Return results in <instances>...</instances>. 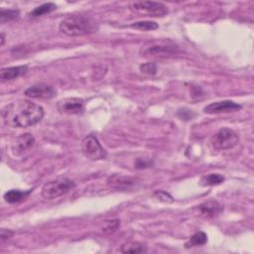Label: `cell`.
I'll use <instances>...</instances> for the list:
<instances>
[{
	"label": "cell",
	"instance_id": "cell-18",
	"mask_svg": "<svg viewBox=\"0 0 254 254\" xmlns=\"http://www.w3.org/2000/svg\"><path fill=\"white\" fill-rule=\"evenodd\" d=\"M57 9V5L55 3L52 2H48V3H44L38 7H36L31 13L30 16L31 17H40L46 14H49L53 11H55Z\"/></svg>",
	"mask_w": 254,
	"mask_h": 254
},
{
	"label": "cell",
	"instance_id": "cell-1",
	"mask_svg": "<svg viewBox=\"0 0 254 254\" xmlns=\"http://www.w3.org/2000/svg\"><path fill=\"white\" fill-rule=\"evenodd\" d=\"M44 108L28 100H19L6 105L1 117L7 126L27 128L39 123L44 118Z\"/></svg>",
	"mask_w": 254,
	"mask_h": 254
},
{
	"label": "cell",
	"instance_id": "cell-14",
	"mask_svg": "<svg viewBox=\"0 0 254 254\" xmlns=\"http://www.w3.org/2000/svg\"><path fill=\"white\" fill-rule=\"evenodd\" d=\"M199 211L202 216L205 218H214L219 216L221 211H222V206L215 201H210L203 203L199 205Z\"/></svg>",
	"mask_w": 254,
	"mask_h": 254
},
{
	"label": "cell",
	"instance_id": "cell-27",
	"mask_svg": "<svg viewBox=\"0 0 254 254\" xmlns=\"http://www.w3.org/2000/svg\"><path fill=\"white\" fill-rule=\"evenodd\" d=\"M13 235H14V233L12 232V230L2 228L1 232H0V238H1V240H6V239L11 238L13 237Z\"/></svg>",
	"mask_w": 254,
	"mask_h": 254
},
{
	"label": "cell",
	"instance_id": "cell-15",
	"mask_svg": "<svg viewBox=\"0 0 254 254\" xmlns=\"http://www.w3.org/2000/svg\"><path fill=\"white\" fill-rule=\"evenodd\" d=\"M33 190H27V191H21V190H10L6 192L3 196L4 201L8 203H16L23 200H25Z\"/></svg>",
	"mask_w": 254,
	"mask_h": 254
},
{
	"label": "cell",
	"instance_id": "cell-5",
	"mask_svg": "<svg viewBox=\"0 0 254 254\" xmlns=\"http://www.w3.org/2000/svg\"><path fill=\"white\" fill-rule=\"evenodd\" d=\"M239 142L238 135L229 128H220L212 137L211 144L214 149L221 151L236 147Z\"/></svg>",
	"mask_w": 254,
	"mask_h": 254
},
{
	"label": "cell",
	"instance_id": "cell-2",
	"mask_svg": "<svg viewBox=\"0 0 254 254\" xmlns=\"http://www.w3.org/2000/svg\"><path fill=\"white\" fill-rule=\"evenodd\" d=\"M59 29L68 37H83L97 32L99 24L92 18L85 15H70L61 21Z\"/></svg>",
	"mask_w": 254,
	"mask_h": 254
},
{
	"label": "cell",
	"instance_id": "cell-10",
	"mask_svg": "<svg viewBox=\"0 0 254 254\" xmlns=\"http://www.w3.org/2000/svg\"><path fill=\"white\" fill-rule=\"evenodd\" d=\"M241 109V105L233 101H222L207 104L203 107V112L206 114H219L236 112Z\"/></svg>",
	"mask_w": 254,
	"mask_h": 254
},
{
	"label": "cell",
	"instance_id": "cell-7",
	"mask_svg": "<svg viewBox=\"0 0 254 254\" xmlns=\"http://www.w3.org/2000/svg\"><path fill=\"white\" fill-rule=\"evenodd\" d=\"M129 8L133 12L153 17H163L169 12L165 4L155 1H133L129 3Z\"/></svg>",
	"mask_w": 254,
	"mask_h": 254
},
{
	"label": "cell",
	"instance_id": "cell-12",
	"mask_svg": "<svg viewBox=\"0 0 254 254\" xmlns=\"http://www.w3.org/2000/svg\"><path fill=\"white\" fill-rule=\"evenodd\" d=\"M35 143V138L30 133L21 134L17 138L13 140L11 144V150L12 153L15 156L22 155L24 152H26L28 149H30Z\"/></svg>",
	"mask_w": 254,
	"mask_h": 254
},
{
	"label": "cell",
	"instance_id": "cell-21",
	"mask_svg": "<svg viewBox=\"0 0 254 254\" xmlns=\"http://www.w3.org/2000/svg\"><path fill=\"white\" fill-rule=\"evenodd\" d=\"M20 16L19 10L15 9H1L0 10V23L3 24L5 22L18 19Z\"/></svg>",
	"mask_w": 254,
	"mask_h": 254
},
{
	"label": "cell",
	"instance_id": "cell-26",
	"mask_svg": "<svg viewBox=\"0 0 254 254\" xmlns=\"http://www.w3.org/2000/svg\"><path fill=\"white\" fill-rule=\"evenodd\" d=\"M152 164V162L148 159L145 158H138L135 162V168L137 169H145L150 167Z\"/></svg>",
	"mask_w": 254,
	"mask_h": 254
},
{
	"label": "cell",
	"instance_id": "cell-24",
	"mask_svg": "<svg viewBox=\"0 0 254 254\" xmlns=\"http://www.w3.org/2000/svg\"><path fill=\"white\" fill-rule=\"evenodd\" d=\"M119 225H120L119 220H112L106 221L105 226L102 228V230L104 233H114L119 229Z\"/></svg>",
	"mask_w": 254,
	"mask_h": 254
},
{
	"label": "cell",
	"instance_id": "cell-4",
	"mask_svg": "<svg viewBox=\"0 0 254 254\" xmlns=\"http://www.w3.org/2000/svg\"><path fill=\"white\" fill-rule=\"evenodd\" d=\"M76 187V183L66 177H59L44 185L42 188V197L46 200L58 199L68 194Z\"/></svg>",
	"mask_w": 254,
	"mask_h": 254
},
{
	"label": "cell",
	"instance_id": "cell-11",
	"mask_svg": "<svg viewBox=\"0 0 254 254\" xmlns=\"http://www.w3.org/2000/svg\"><path fill=\"white\" fill-rule=\"evenodd\" d=\"M138 184L136 178L123 176L120 174H114L107 179V185L109 187L117 190H131Z\"/></svg>",
	"mask_w": 254,
	"mask_h": 254
},
{
	"label": "cell",
	"instance_id": "cell-22",
	"mask_svg": "<svg viewBox=\"0 0 254 254\" xmlns=\"http://www.w3.org/2000/svg\"><path fill=\"white\" fill-rule=\"evenodd\" d=\"M139 68L143 74H146L148 76H155L157 74V66L151 62L141 64Z\"/></svg>",
	"mask_w": 254,
	"mask_h": 254
},
{
	"label": "cell",
	"instance_id": "cell-3",
	"mask_svg": "<svg viewBox=\"0 0 254 254\" xmlns=\"http://www.w3.org/2000/svg\"><path fill=\"white\" fill-rule=\"evenodd\" d=\"M142 57L167 58L181 53L180 46L170 39L149 40L145 42L139 51Z\"/></svg>",
	"mask_w": 254,
	"mask_h": 254
},
{
	"label": "cell",
	"instance_id": "cell-8",
	"mask_svg": "<svg viewBox=\"0 0 254 254\" xmlns=\"http://www.w3.org/2000/svg\"><path fill=\"white\" fill-rule=\"evenodd\" d=\"M24 95L30 99L51 100L57 96V90L54 86L47 84H37L28 87Z\"/></svg>",
	"mask_w": 254,
	"mask_h": 254
},
{
	"label": "cell",
	"instance_id": "cell-13",
	"mask_svg": "<svg viewBox=\"0 0 254 254\" xmlns=\"http://www.w3.org/2000/svg\"><path fill=\"white\" fill-rule=\"evenodd\" d=\"M28 72L27 66H18V67H9L1 68L0 71V79L2 81H11L17 78L24 76Z\"/></svg>",
	"mask_w": 254,
	"mask_h": 254
},
{
	"label": "cell",
	"instance_id": "cell-17",
	"mask_svg": "<svg viewBox=\"0 0 254 254\" xmlns=\"http://www.w3.org/2000/svg\"><path fill=\"white\" fill-rule=\"evenodd\" d=\"M120 251L122 253H145L147 248L140 242H126L122 244Z\"/></svg>",
	"mask_w": 254,
	"mask_h": 254
},
{
	"label": "cell",
	"instance_id": "cell-6",
	"mask_svg": "<svg viewBox=\"0 0 254 254\" xmlns=\"http://www.w3.org/2000/svg\"><path fill=\"white\" fill-rule=\"evenodd\" d=\"M82 151L84 155L91 161L104 160L107 157V152L101 145L98 137L94 134H89L84 138L82 142Z\"/></svg>",
	"mask_w": 254,
	"mask_h": 254
},
{
	"label": "cell",
	"instance_id": "cell-23",
	"mask_svg": "<svg viewBox=\"0 0 254 254\" xmlns=\"http://www.w3.org/2000/svg\"><path fill=\"white\" fill-rule=\"evenodd\" d=\"M177 115L182 120L188 121V120H192L196 117V113L193 110H190L188 108H182V109L178 110Z\"/></svg>",
	"mask_w": 254,
	"mask_h": 254
},
{
	"label": "cell",
	"instance_id": "cell-25",
	"mask_svg": "<svg viewBox=\"0 0 254 254\" xmlns=\"http://www.w3.org/2000/svg\"><path fill=\"white\" fill-rule=\"evenodd\" d=\"M153 196L160 202H163V203H172L173 202V198L164 191H157L154 193Z\"/></svg>",
	"mask_w": 254,
	"mask_h": 254
},
{
	"label": "cell",
	"instance_id": "cell-20",
	"mask_svg": "<svg viewBox=\"0 0 254 254\" xmlns=\"http://www.w3.org/2000/svg\"><path fill=\"white\" fill-rule=\"evenodd\" d=\"M207 242V236L203 233V232H199L196 233L191 238L190 240L186 243V248H190V247H194V246H202L204 245Z\"/></svg>",
	"mask_w": 254,
	"mask_h": 254
},
{
	"label": "cell",
	"instance_id": "cell-16",
	"mask_svg": "<svg viewBox=\"0 0 254 254\" xmlns=\"http://www.w3.org/2000/svg\"><path fill=\"white\" fill-rule=\"evenodd\" d=\"M224 182V177L220 174H209L204 175L202 177L200 183L202 186L206 187V186H218L221 183Z\"/></svg>",
	"mask_w": 254,
	"mask_h": 254
},
{
	"label": "cell",
	"instance_id": "cell-28",
	"mask_svg": "<svg viewBox=\"0 0 254 254\" xmlns=\"http://www.w3.org/2000/svg\"><path fill=\"white\" fill-rule=\"evenodd\" d=\"M4 41H5V38H4V34L1 33V43H0V45L3 46L4 45Z\"/></svg>",
	"mask_w": 254,
	"mask_h": 254
},
{
	"label": "cell",
	"instance_id": "cell-9",
	"mask_svg": "<svg viewBox=\"0 0 254 254\" xmlns=\"http://www.w3.org/2000/svg\"><path fill=\"white\" fill-rule=\"evenodd\" d=\"M57 108L60 113L75 115L81 114L85 110V102L79 98H68L58 102Z\"/></svg>",
	"mask_w": 254,
	"mask_h": 254
},
{
	"label": "cell",
	"instance_id": "cell-19",
	"mask_svg": "<svg viewBox=\"0 0 254 254\" xmlns=\"http://www.w3.org/2000/svg\"><path fill=\"white\" fill-rule=\"evenodd\" d=\"M132 29L136 30H141V31H151L156 30L159 28V25L154 21H138L134 22L130 25Z\"/></svg>",
	"mask_w": 254,
	"mask_h": 254
}]
</instances>
